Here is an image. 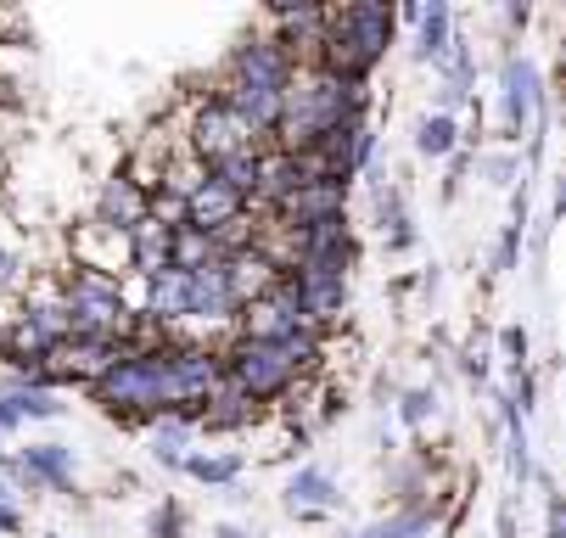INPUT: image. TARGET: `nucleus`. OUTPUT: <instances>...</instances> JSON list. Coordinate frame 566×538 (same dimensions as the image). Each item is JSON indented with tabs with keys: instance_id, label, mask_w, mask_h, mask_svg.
I'll list each match as a JSON object with an SVG mask.
<instances>
[{
	"instance_id": "f257e3e1",
	"label": "nucleus",
	"mask_w": 566,
	"mask_h": 538,
	"mask_svg": "<svg viewBox=\"0 0 566 538\" xmlns=\"http://www.w3.org/2000/svg\"><path fill=\"white\" fill-rule=\"evenodd\" d=\"M365 107H370V80H332L319 67H297L281 91L275 140L281 151H308L337 124H365Z\"/></svg>"
},
{
	"instance_id": "f03ea898",
	"label": "nucleus",
	"mask_w": 566,
	"mask_h": 538,
	"mask_svg": "<svg viewBox=\"0 0 566 538\" xmlns=\"http://www.w3.org/2000/svg\"><path fill=\"white\" fill-rule=\"evenodd\" d=\"M326 354V337L319 342H259V337H230V348L219 354L224 359V376L235 381L241 393H253L259 404H275V399H292L303 388V376L319 365Z\"/></svg>"
},
{
	"instance_id": "7ed1b4c3",
	"label": "nucleus",
	"mask_w": 566,
	"mask_h": 538,
	"mask_svg": "<svg viewBox=\"0 0 566 538\" xmlns=\"http://www.w3.org/2000/svg\"><path fill=\"white\" fill-rule=\"evenodd\" d=\"M392 45V12L387 7H337L326 23V40L314 51V67L332 80H370V67Z\"/></svg>"
},
{
	"instance_id": "20e7f679",
	"label": "nucleus",
	"mask_w": 566,
	"mask_h": 538,
	"mask_svg": "<svg viewBox=\"0 0 566 538\" xmlns=\"http://www.w3.org/2000/svg\"><path fill=\"white\" fill-rule=\"evenodd\" d=\"M96 404L107 415L124 421H157V415H175V393H169V348H135L118 370H107L96 381Z\"/></svg>"
},
{
	"instance_id": "39448f33",
	"label": "nucleus",
	"mask_w": 566,
	"mask_h": 538,
	"mask_svg": "<svg viewBox=\"0 0 566 538\" xmlns=\"http://www.w3.org/2000/svg\"><path fill=\"white\" fill-rule=\"evenodd\" d=\"M235 337H259V342H319L326 331H319V326L308 320L297 286L281 275L264 297H253L248 309L235 315Z\"/></svg>"
},
{
	"instance_id": "423d86ee",
	"label": "nucleus",
	"mask_w": 566,
	"mask_h": 538,
	"mask_svg": "<svg viewBox=\"0 0 566 538\" xmlns=\"http://www.w3.org/2000/svg\"><path fill=\"white\" fill-rule=\"evenodd\" d=\"M186 146L197 151V158L213 169L219 158H230V151H248V146H264L248 124H241L230 107H219L213 96H197V107H191V118H186Z\"/></svg>"
},
{
	"instance_id": "0eeeda50",
	"label": "nucleus",
	"mask_w": 566,
	"mask_h": 538,
	"mask_svg": "<svg viewBox=\"0 0 566 538\" xmlns=\"http://www.w3.org/2000/svg\"><path fill=\"white\" fill-rule=\"evenodd\" d=\"M129 354L135 348L129 342H113V337H67L62 348L45 354V370H51V381H91V388H96V381L107 370H118Z\"/></svg>"
},
{
	"instance_id": "6e6552de",
	"label": "nucleus",
	"mask_w": 566,
	"mask_h": 538,
	"mask_svg": "<svg viewBox=\"0 0 566 538\" xmlns=\"http://www.w3.org/2000/svg\"><path fill=\"white\" fill-rule=\"evenodd\" d=\"M297 73V62L275 45V34L270 29H259V34H241V45L230 51V80H241V85H259V91H286V80Z\"/></svg>"
},
{
	"instance_id": "1a4fd4ad",
	"label": "nucleus",
	"mask_w": 566,
	"mask_h": 538,
	"mask_svg": "<svg viewBox=\"0 0 566 538\" xmlns=\"http://www.w3.org/2000/svg\"><path fill=\"white\" fill-rule=\"evenodd\" d=\"M67 253H73V270H102V275H118V281L129 270V236L113 230V224H102V219L78 224L67 236Z\"/></svg>"
},
{
	"instance_id": "9d476101",
	"label": "nucleus",
	"mask_w": 566,
	"mask_h": 538,
	"mask_svg": "<svg viewBox=\"0 0 566 538\" xmlns=\"http://www.w3.org/2000/svg\"><path fill=\"white\" fill-rule=\"evenodd\" d=\"M213 102L219 107H230L241 124H248L259 140H270L275 135V124H281V91H259V85H241V80H224L213 85Z\"/></svg>"
},
{
	"instance_id": "9b49d317",
	"label": "nucleus",
	"mask_w": 566,
	"mask_h": 538,
	"mask_svg": "<svg viewBox=\"0 0 566 538\" xmlns=\"http://www.w3.org/2000/svg\"><path fill=\"white\" fill-rule=\"evenodd\" d=\"M270 219L286 224V230H303V224H319V219H348V186H343V180L303 186V191H292Z\"/></svg>"
},
{
	"instance_id": "f8f14e48",
	"label": "nucleus",
	"mask_w": 566,
	"mask_h": 538,
	"mask_svg": "<svg viewBox=\"0 0 566 538\" xmlns=\"http://www.w3.org/2000/svg\"><path fill=\"white\" fill-rule=\"evenodd\" d=\"M259 415H264V404H259L253 393H241L230 376H219L213 393H208L202 410H197V426H208V432H248Z\"/></svg>"
},
{
	"instance_id": "ddd939ff",
	"label": "nucleus",
	"mask_w": 566,
	"mask_h": 538,
	"mask_svg": "<svg viewBox=\"0 0 566 538\" xmlns=\"http://www.w3.org/2000/svg\"><path fill=\"white\" fill-rule=\"evenodd\" d=\"M241 213H248V197L224 191L213 175H208L202 191L186 197V230H219V224H230V219H241Z\"/></svg>"
},
{
	"instance_id": "4468645a",
	"label": "nucleus",
	"mask_w": 566,
	"mask_h": 538,
	"mask_svg": "<svg viewBox=\"0 0 566 538\" xmlns=\"http://www.w3.org/2000/svg\"><path fill=\"white\" fill-rule=\"evenodd\" d=\"M12 477H23L29 488H73V472H67V449L62 443H29L18 460H12Z\"/></svg>"
},
{
	"instance_id": "2eb2a0df",
	"label": "nucleus",
	"mask_w": 566,
	"mask_h": 538,
	"mask_svg": "<svg viewBox=\"0 0 566 538\" xmlns=\"http://www.w3.org/2000/svg\"><path fill=\"white\" fill-rule=\"evenodd\" d=\"M337 505H343V488H337L326 472H314V466L292 472V483H286V510H297V516H326V510H337Z\"/></svg>"
},
{
	"instance_id": "dca6fc26",
	"label": "nucleus",
	"mask_w": 566,
	"mask_h": 538,
	"mask_svg": "<svg viewBox=\"0 0 566 538\" xmlns=\"http://www.w3.org/2000/svg\"><path fill=\"white\" fill-rule=\"evenodd\" d=\"M538 118V73L533 62H505V124L511 135H522Z\"/></svg>"
},
{
	"instance_id": "f3484780",
	"label": "nucleus",
	"mask_w": 566,
	"mask_h": 538,
	"mask_svg": "<svg viewBox=\"0 0 566 538\" xmlns=\"http://www.w3.org/2000/svg\"><path fill=\"white\" fill-rule=\"evenodd\" d=\"M96 219L113 224V230L140 224V219H146V191H140L129 175H113V180L102 186V197H96Z\"/></svg>"
},
{
	"instance_id": "a211bd4d",
	"label": "nucleus",
	"mask_w": 566,
	"mask_h": 538,
	"mask_svg": "<svg viewBox=\"0 0 566 538\" xmlns=\"http://www.w3.org/2000/svg\"><path fill=\"white\" fill-rule=\"evenodd\" d=\"M191 437H197L191 421H180V415H157L151 432H146V449H151V460H164V466H180L186 449H191Z\"/></svg>"
},
{
	"instance_id": "6ab92c4d",
	"label": "nucleus",
	"mask_w": 566,
	"mask_h": 538,
	"mask_svg": "<svg viewBox=\"0 0 566 538\" xmlns=\"http://www.w3.org/2000/svg\"><path fill=\"white\" fill-rule=\"evenodd\" d=\"M202 186H208V163L180 140V146H175V158H169V169H164V186H157V191L175 197V202H186V197L202 191Z\"/></svg>"
},
{
	"instance_id": "aec40b11",
	"label": "nucleus",
	"mask_w": 566,
	"mask_h": 538,
	"mask_svg": "<svg viewBox=\"0 0 566 538\" xmlns=\"http://www.w3.org/2000/svg\"><path fill=\"white\" fill-rule=\"evenodd\" d=\"M259 163H264V146H248V151H230V158H219L208 175H213L224 191H235V197H253V186H259Z\"/></svg>"
},
{
	"instance_id": "412c9836",
	"label": "nucleus",
	"mask_w": 566,
	"mask_h": 538,
	"mask_svg": "<svg viewBox=\"0 0 566 538\" xmlns=\"http://www.w3.org/2000/svg\"><path fill=\"white\" fill-rule=\"evenodd\" d=\"M421 40H416V56L421 62H438L443 51H449V40H454V18H449V7L443 0H432V7H421Z\"/></svg>"
},
{
	"instance_id": "4be33fe9",
	"label": "nucleus",
	"mask_w": 566,
	"mask_h": 538,
	"mask_svg": "<svg viewBox=\"0 0 566 538\" xmlns=\"http://www.w3.org/2000/svg\"><path fill=\"white\" fill-rule=\"evenodd\" d=\"M427 527H432V505H403V510H392V516L359 527L354 538H421Z\"/></svg>"
},
{
	"instance_id": "5701e85b",
	"label": "nucleus",
	"mask_w": 566,
	"mask_h": 538,
	"mask_svg": "<svg viewBox=\"0 0 566 538\" xmlns=\"http://www.w3.org/2000/svg\"><path fill=\"white\" fill-rule=\"evenodd\" d=\"M180 472H191V477L208 483V488H230V483L241 477V460H235V454H186Z\"/></svg>"
},
{
	"instance_id": "b1692460",
	"label": "nucleus",
	"mask_w": 566,
	"mask_h": 538,
	"mask_svg": "<svg viewBox=\"0 0 566 538\" xmlns=\"http://www.w3.org/2000/svg\"><path fill=\"white\" fill-rule=\"evenodd\" d=\"M454 140H460V129H454L449 113H427V118L416 124V151H421V158H449Z\"/></svg>"
},
{
	"instance_id": "393cba45",
	"label": "nucleus",
	"mask_w": 566,
	"mask_h": 538,
	"mask_svg": "<svg viewBox=\"0 0 566 538\" xmlns=\"http://www.w3.org/2000/svg\"><path fill=\"white\" fill-rule=\"evenodd\" d=\"M224 253L213 247V236L208 230H175V270H208V264H219Z\"/></svg>"
},
{
	"instance_id": "a878e982",
	"label": "nucleus",
	"mask_w": 566,
	"mask_h": 538,
	"mask_svg": "<svg viewBox=\"0 0 566 538\" xmlns=\"http://www.w3.org/2000/svg\"><path fill=\"white\" fill-rule=\"evenodd\" d=\"M7 404L18 410V421H56V415H62V404H56L51 393H29V388L7 393Z\"/></svg>"
},
{
	"instance_id": "bb28decb",
	"label": "nucleus",
	"mask_w": 566,
	"mask_h": 538,
	"mask_svg": "<svg viewBox=\"0 0 566 538\" xmlns=\"http://www.w3.org/2000/svg\"><path fill=\"white\" fill-rule=\"evenodd\" d=\"M432 410H438V399L427 393V388H410L398 399V415H403V426H427L432 421Z\"/></svg>"
},
{
	"instance_id": "cd10ccee",
	"label": "nucleus",
	"mask_w": 566,
	"mask_h": 538,
	"mask_svg": "<svg viewBox=\"0 0 566 538\" xmlns=\"http://www.w3.org/2000/svg\"><path fill=\"white\" fill-rule=\"evenodd\" d=\"M23 270H29V259H23L18 247H0V286H18Z\"/></svg>"
},
{
	"instance_id": "c85d7f7f",
	"label": "nucleus",
	"mask_w": 566,
	"mask_h": 538,
	"mask_svg": "<svg viewBox=\"0 0 566 538\" xmlns=\"http://www.w3.org/2000/svg\"><path fill=\"white\" fill-rule=\"evenodd\" d=\"M516 247H522V219L505 230V236H500V270H511L516 264Z\"/></svg>"
},
{
	"instance_id": "c756f323",
	"label": "nucleus",
	"mask_w": 566,
	"mask_h": 538,
	"mask_svg": "<svg viewBox=\"0 0 566 538\" xmlns=\"http://www.w3.org/2000/svg\"><path fill=\"white\" fill-rule=\"evenodd\" d=\"M370 151H376V129L365 124V129H359V151H354V169H365V163H370Z\"/></svg>"
},
{
	"instance_id": "7c9ffc66",
	"label": "nucleus",
	"mask_w": 566,
	"mask_h": 538,
	"mask_svg": "<svg viewBox=\"0 0 566 538\" xmlns=\"http://www.w3.org/2000/svg\"><path fill=\"white\" fill-rule=\"evenodd\" d=\"M151 532H169V538H180V510L169 505L164 516H151Z\"/></svg>"
},
{
	"instance_id": "2f4dec72",
	"label": "nucleus",
	"mask_w": 566,
	"mask_h": 538,
	"mask_svg": "<svg viewBox=\"0 0 566 538\" xmlns=\"http://www.w3.org/2000/svg\"><path fill=\"white\" fill-rule=\"evenodd\" d=\"M505 354H516V359H522V354H527V331H516V326H511V331H505Z\"/></svg>"
},
{
	"instance_id": "473e14b6",
	"label": "nucleus",
	"mask_w": 566,
	"mask_h": 538,
	"mask_svg": "<svg viewBox=\"0 0 566 538\" xmlns=\"http://www.w3.org/2000/svg\"><path fill=\"white\" fill-rule=\"evenodd\" d=\"M549 538H560V494H549Z\"/></svg>"
},
{
	"instance_id": "72a5a7b5",
	"label": "nucleus",
	"mask_w": 566,
	"mask_h": 538,
	"mask_svg": "<svg viewBox=\"0 0 566 538\" xmlns=\"http://www.w3.org/2000/svg\"><path fill=\"white\" fill-rule=\"evenodd\" d=\"M18 527H23L18 510H12V505H0V532H18Z\"/></svg>"
},
{
	"instance_id": "f704fd0d",
	"label": "nucleus",
	"mask_w": 566,
	"mask_h": 538,
	"mask_svg": "<svg viewBox=\"0 0 566 538\" xmlns=\"http://www.w3.org/2000/svg\"><path fill=\"white\" fill-rule=\"evenodd\" d=\"M213 538H253V532H241V527H230V521H224V527H213Z\"/></svg>"
},
{
	"instance_id": "c9c22d12",
	"label": "nucleus",
	"mask_w": 566,
	"mask_h": 538,
	"mask_svg": "<svg viewBox=\"0 0 566 538\" xmlns=\"http://www.w3.org/2000/svg\"><path fill=\"white\" fill-rule=\"evenodd\" d=\"M7 499H12V488H7V483H0V505H7Z\"/></svg>"
}]
</instances>
